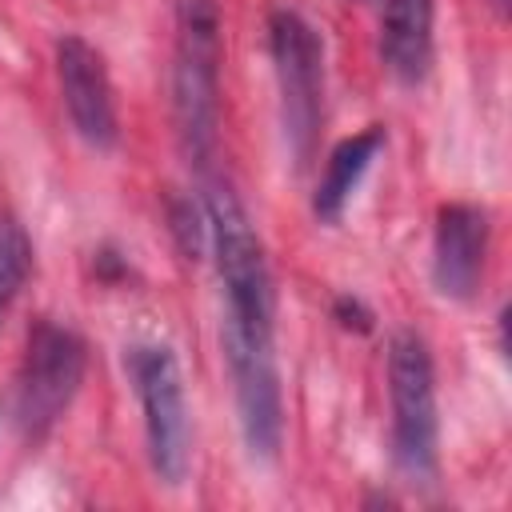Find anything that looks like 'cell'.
I'll return each mask as SVG.
<instances>
[{"label":"cell","mask_w":512,"mask_h":512,"mask_svg":"<svg viewBox=\"0 0 512 512\" xmlns=\"http://www.w3.org/2000/svg\"><path fill=\"white\" fill-rule=\"evenodd\" d=\"M172 116L188 164L208 172L220 128V12L212 0L176 4Z\"/></svg>","instance_id":"cell-1"},{"label":"cell","mask_w":512,"mask_h":512,"mask_svg":"<svg viewBox=\"0 0 512 512\" xmlns=\"http://www.w3.org/2000/svg\"><path fill=\"white\" fill-rule=\"evenodd\" d=\"M204 212H208V240L216 252V272L224 284V328L248 332V336H268L272 340V272L264 244L236 200V192L208 176L204 180Z\"/></svg>","instance_id":"cell-2"},{"label":"cell","mask_w":512,"mask_h":512,"mask_svg":"<svg viewBox=\"0 0 512 512\" xmlns=\"http://www.w3.org/2000/svg\"><path fill=\"white\" fill-rule=\"evenodd\" d=\"M268 52L280 84V116L296 168H308L324 116V44L320 32L292 8L268 12Z\"/></svg>","instance_id":"cell-3"},{"label":"cell","mask_w":512,"mask_h":512,"mask_svg":"<svg viewBox=\"0 0 512 512\" xmlns=\"http://www.w3.org/2000/svg\"><path fill=\"white\" fill-rule=\"evenodd\" d=\"M392 396V460L412 484L436 476V376L420 332L400 328L388 340Z\"/></svg>","instance_id":"cell-4"},{"label":"cell","mask_w":512,"mask_h":512,"mask_svg":"<svg viewBox=\"0 0 512 512\" xmlns=\"http://www.w3.org/2000/svg\"><path fill=\"white\" fill-rule=\"evenodd\" d=\"M84 340L52 320H36L24 344L16 376V424L28 440H40L72 404L84 380Z\"/></svg>","instance_id":"cell-5"},{"label":"cell","mask_w":512,"mask_h":512,"mask_svg":"<svg viewBox=\"0 0 512 512\" xmlns=\"http://www.w3.org/2000/svg\"><path fill=\"white\" fill-rule=\"evenodd\" d=\"M132 388L144 408V440L152 472L176 488L188 472V404L180 364L164 344H136L124 356Z\"/></svg>","instance_id":"cell-6"},{"label":"cell","mask_w":512,"mask_h":512,"mask_svg":"<svg viewBox=\"0 0 512 512\" xmlns=\"http://www.w3.org/2000/svg\"><path fill=\"white\" fill-rule=\"evenodd\" d=\"M224 360L236 388V412L240 432L252 456L272 460L284 436V404H280V376L268 336H248L236 328H224Z\"/></svg>","instance_id":"cell-7"},{"label":"cell","mask_w":512,"mask_h":512,"mask_svg":"<svg viewBox=\"0 0 512 512\" xmlns=\"http://www.w3.org/2000/svg\"><path fill=\"white\" fill-rule=\"evenodd\" d=\"M56 72H60L68 120L80 132V140L92 148H112L120 128H116V100L104 56L88 40L64 36L56 40Z\"/></svg>","instance_id":"cell-8"},{"label":"cell","mask_w":512,"mask_h":512,"mask_svg":"<svg viewBox=\"0 0 512 512\" xmlns=\"http://www.w3.org/2000/svg\"><path fill=\"white\" fill-rule=\"evenodd\" d=\"M488 212L476 204H444L432 236V280L448 300H472L484 276Z\"/></svg>","instance_id":"cell-9"},{"label":"cell","mask_w":512,"mask_h":512,"mask_svg":"<svg viewBox=\"0 0 512 512\" xmlns=\"http://www.w3.org/2000/svg\"><path fill=\"white\" fill-rule=\"evenodd\" d=\"M432 0H384L380 60L400 84H420L432 64Z\"/></svg>","instance_id":"cell-10"},{"label":"cell","mask_w":512,"mask_h":512,"mask_svg":"<svg viewBox=\"0 0 512 512\" xmlns=\"http://www.w3.org/2000/svg\"><path fill=\"white\" fill-rule=\"evenodd\" d=\"M384 148V128H364L348 140H340L332 152H328V164H324V176L316 184V196H312V212L324 220V224H336L344 216V204L352 200L356 184L364 180L368 164L376 160V152Z\"/></svg>","instance_id":"cell-11"},{"label":"cell","mask_w":512,"mask_h":512,"mask_svg":"<svg viewBox=\"0 0 512 512\" xmlns=\"http://www.w3.org/2000/svg\"><path fill=\"white\" fill-rule=\"evenodd\" d=\"M28 272H32V240L12 216H0V316L24 288Z\"/></svg>","instance_id":"cell-12"},{"label":"cell","mask_w":512,"mask_h":512,"mask_svg":"<svg viewBox=\"0 0 512 512\" xmlns=\"http://www.w3.org/2000/svg\"><path fill=\"white\" fill-rule=\"evenodd\" d=\"M168 228H172L176 248L188 260H196L204 252V240H208V212H204V204H196L192 196H172L168 200Z\"/></svg>","instance_id":"cell-13"},{"label":"cell","mask_w":512,"mask_h":512,"mask_svg":"<svg viewBox=\"0 0 512 512\" xmlns=\"http://www.w3.org/2000/svg\"><path fill=\"white\" fill-rule=\"evenodd\" d=\"M332 316H336L340 328H348V332H372V312H368L356 296H336Z\"/></svg>","instance_id":"cell-14"}]
</instances>
